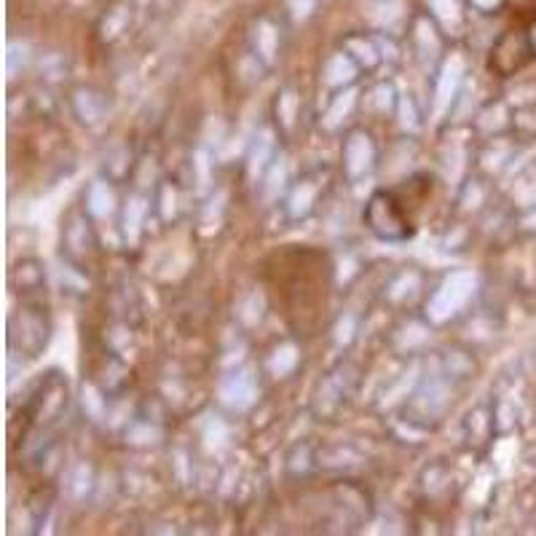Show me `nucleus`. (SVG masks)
<instances>
[{
    "label": "nucleus",
    "mask_w": 536,
    "mask_h": 536,
    "mask_svg": "<svg viewBox=\"0 0 536 536\" xmlns=\"http://www.w3.org/2000/svg\"><path fill=\"white\" fill-rule=\"evenodd\" d=\"M504 3H507V0H469V6H475L480 14H496Z\"/></svg>",
    "instance_id": "f257e3e1"
},
{
    "label": "nucleus",
    "mask_w": 536,
    "mask_h": 536,
    "mask_svg": "<svg viewBox=\"0 0 536 536\" xmlns=\"http://www.w3.org/2000/svg\"><path fill=\"white\" fill-rule=\"evenodd\" d=\"M526 38H528V46H531V57H536V19L526 27Z\"/></svg>",
    "instance_id": "f03ea898"
}]
</instances>
